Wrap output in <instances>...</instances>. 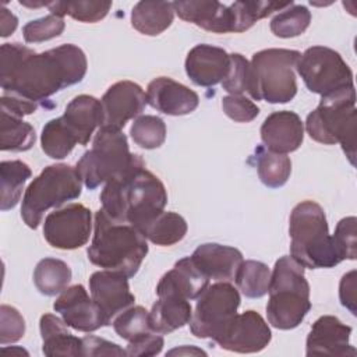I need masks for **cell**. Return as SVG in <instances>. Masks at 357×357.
<instances>
[{"mask_svg": "<svg viewBox=\"0 0 357 357\" xmlns=\"http://www.w3.org/2000/svg\"><path fill=\"white\" fill-rule=\"evenodd\" d=\"M240 301V293L230 282L209 284L197 298L190 321L191 333L199 339L216 342L236 317Z\"/></svg>", "mask_w": 357, "mask_h": 357, "instance_id": "11", "label": "cell"}, {"mask_svg": "<svg viewBox=\"0 0 357 357\" xmlns=\"http://www.w3.org/2000/svg\"><path fill=\"white\" fill-rule=\"evenodd\" d=\"M339 297L342 305L346 307L353 315H356V271H350L340 279Z\"/></svg>", "mask_w": 357, "mask_h": 357, "instance_id": "48", "label": "cell"}, {"mask_svg": "<svg viewBox=\"0 0 357 357\" xmlns=\"http://www.w3.org/2000/svg\"><path fill=\"white\" fill-rule=\"evenodd\" d=\"M91 230L92 215L82 204H70L54 209L43 223L45 240L59 250H75L85 245Z\"/></svg>", "mask_w": 357, "mask_h": 357, "instance_id": "12", "label": "cell"}, {"mask_svg": "<svg viewBox=\"0 0 357 357\" xmlns=\"http://www.w3.org/2000/svg\"><path fill=\"white\" fill-rule=\"evenodd\" d=\"M82 356L99 357V356H127L126 350H123L119 344L105 340L98 336H85L82 337Z\"/></svg>", "mask_w": 357, "mask_h": 357, "instance_id": "46", "label": "cell"}, {"mask_svg": "<svg viewBox=\"0 0 357 357\" xmlns=\"http://www.w3.org/2000/svg\"><path fill=\"white\" fill-rule=\"evenodd\" d=\"M142 236L151 243L162 247L181 241L187 234L185 219L176 212H160L141 230Z\"/></svg>", "mask_w": 357, "mask_h": 357, "instance_id": "28", "label": "cell"}, {"mask_svg": "<svg viewBox=\"0 0 357 357\" xmlns=\"http://www.w3.org/2000/svg\"><path fill=\"white\" fill-rule=\"evenodd\" d=\"M290 255L304 268H333L342 262L329 234L325 212L315 201L297 204L289 220Z\"/></svg>", "mask_w": 357, "mask_h": 357, "instance_id": "4", "label": "cell"}, {"mask_svg": "<svg viewBox=\"0 0 357 357\" xmlns=\"http://www.w3.org/2000/svg\"><path fill=\"white\" fill-rule=\"evenodd\" d=\"M61 120L79 145H86L96 127L102 126L100 100L91 95L75 96L66 107Z\"/></svg>", "mask_w": 357, "mask_h": 357, "instance_id": "24", "label": "cell"}, {"mask_svg": "<svg viewBox=\"0 0 357 357\" xmlns=\"http://www.w3.org/2000/svg\"><path fill=\"white\" fill-rule=\"evenodd\" d=\"M190 258L206 278L216 282L234 280L236 272L243 262L240 250L218 243L198 245Z\"/></svg>", "mask_w": 357, "mask_h": 357, "instance_id": "22", "label": "cell"}, {"mask_svg": "<svg viewBox=\"0 0 357 357\" xmlns=\"http://www.w3.org/2000/svg\"><path fill=\"white\" fill-rule=\"evenodd\" d=\"M165 344L163 336L156 332H149L135 340L128 342L126 353L127 356L142 357V356H156L162 351Z\"/></svg>", "mask_w": 357, "mask_h": 357, "instance_id": "45", "label": "cell"}, {"mask_svg": "<svg viewBox=\"0 0 357 357\" xmlns=\"http://www.w3.org/2000/svg\"><path fill=\"white\" fill-rule=\"evenodd\" d=\"M257 173L262 184L269 188H279L286 184L291 173V160L284 153H278L258 146L255 149Z\"/></svg>", "mask_w": 357, "mask_h": 357, "instance_id": "30", "label": "cell"}, {"mask_svg": "<svg viewBox=\"0 0 357 357\" xmlns=\"http://www.w3.org/2000/svg\"><path fill=\"white\" fill-rule=\"evenodd\" d=\"M268 293L266 317L276 329L287 331L298 326L311 310L304 266L291 255L280 257L275 262Z\"/></svg>", "mask_w": 357, "mask_h": 357, "instance_id": "5", "label": "cell"}, {"mask_svg": "<svg viewBox=\"0 0 357 357\" xmlns=\"http://www.w3.org/2000/svg\"><path fill=\"white\" fill-rule=\"evenodd\" d=\"M146 103L163 114L184 116L198 107L199 96L169 77H158L148 84Z\"/></svg>", "mask_w": 357, "mask_h": 357, "instance_id": "18", "label": "cell"}, {"mask_svg": "<svg viewBox=\"0 0 357 357\" xmlns=\"http://www.w3.org/2000/svg\"><path fill=\"white\" fill-rule=\"evenodd\" d=\"M272 339L265 319L254 310L236 314L223 333L216 339L222 349L236 353H257L264 350Z\"/></svg>", "mask_w": 357, "mask_h": 357, "instance_id": "13", "label": "cell"}, {"mask_svg": "<svg viewBox=\"0 0 357 357\" xmlns=\"http://www.w3.org/2000/svg\"><path fill=\"white\" fill-rule=\"evenodd\" d=\"M0 103H1V110L3 112H7V113H10L13 116H17V117H21V119L24 116L35 113L38 106H39L35 102H31V100H26L24 98L10 95V93H3L1 99H0Z\"/></svg>", "mask_w": 357, "mask_h": 357, "instance_id": "47", "label": "cell"}, {"mask_svg": "<svg viewBox=\"0 0 357 357\" xmlns=\"http://www.w3.org/2000/svg\"><path fill=\"white\" fill-rule=\"evenodd\" d=\"M1 151L24 152L33 146L36 135L33 127L21 117L1 110Z\"/></svg>", "mask_w": 357, "mask_h": 357, "instance_id": "32", "label": "cell"}, {"mask_svg": "<svg viewBox=\"0 0 357 357\" xmlns=\"http://www.w3.org/2000/svg\"><path fill=\"white\" fill-rule=\"evenodd\" d=\"M351 326L333 315L319 317L311 326L305 342L307 356L356 357L357 350L350 344Z\"/></svg>", "mask_w": 357, "mask_h": 357, "instance_id": "17", "label": "cell"}, {"mask_svg": "<svg viewBox=\"0 0 357 357\" xmlns=\"http://www.w3.org/2000/svg\"><path fill=\"white\" fill-rule=\"evenodd\" d=\"M308 135L321 144H340L350 163H356V91L321 98L319 105L305 120Z\"/></svg>", "mask_w": 357, "mask_h": 357, "instance_id": "6", "label": "cell"}, {"mask_svg": "<svg viewBox=\"0 0 357 357\" xmlns=\"http://www.w3.org/2000/svg\"><path fill=\"white\" fill-rule=\"evenodd\" d=\"M102 126L121 130L131 119H137L146 105V93L132 81H119L107 88L100 99Z\"/></svg>", "mask_w": 357, "mask_h": 357, "instance_id": "14", "label": "cell"}, {"mask_svg": "<svg viewBox=\"0 0 357 357\" xmlns=\"http://www.w3.org/2000/svg\"><path fill=\"white\" fill-rule=\"evenodd\" d=\"M222 86L230 95H243L252 92L251 67L250 61L240 53L230 54V66L226 77L222 81Z\"/></svg>", "mask_w": 357, "mask_h": 357, "instance_id": "40", "label": "cell"}, {"mask_svg": "<svg viewBox=\"0 0 357 357\" xmlns=\"http://www.w3.org/2000/svg\"><path fill=\"white\" fill-rule=\"evenodd\" d=\"M225 114L237 123H250L259 114V107L244 95H227L222 99Z\"/></svg>", "mask_w": 357, "mask_h": 357, "instance_id": "44", "label": "cell"}, {"mask_svg": "<svg viewBox=\"0 0 357 357\" xmlns=\"http://www.w3.org/2000/svg\"><path fill=\"white\" fill-rule=\"evenodd\" d=\"M114 332L124 340H135L153 332L149 324V311L141 305H131L120 312L112 322Z\"/></svg>", "mask_w": 357, "mask_h": 357, "instance_id": "38", "label": "cell"}, {"mask_svg": "<svg viewBox=\"0 0 357 357\" xmlns=\"http://www.w3.org/2000/svg\"><path fill=\"white\" fill-rule=\"evenodd\" d=\"M234 282L245 297L259 298L268 293L271 271L261 261H243L236 272Z\"/></svg>", "mask_w": 357, "mask_h": 357, "instance_id": "33", "label": "cell"}, {"mask_svg": "<svg viewBox=\"0 0 357 357\" xmlns=\"http://www.w3.org/2000/svg\"><path fill=\"white\" fill-rule=\"evenodd\" d=\"M291 4L293 1H234L230 4L234 15V32H244L258 20H262L275 11L284 10Z\"/></svg>", "mask_w": 357, "mask_h": 357, "instance_id": "35", "label": "cell"}, {"mask_svg": "<svg viewBox=\"0 0 357 357\" xmlns=\"http://www.w3.org/2000/svg\"><path fill=\"white\" fill-rule=\"evenodd\" d=\"M174 18L170 1H138L131 11V25L138 32L156 36L166 31Z\"/></svg>", "mask_w": 357, "mask_h": 357, "instance_id": "27", "label": "cell"}, {"mask_svg": "<svg viewBox=\"0 0 357 357\" xmlns=\"http://www.w3.org/2000/svg\"><path fill=\"white\" fill-rule=\"evenodd\" d=\"M230 54L222 47L201 43L185 57V73L198 86H213L223 81L229 71Z\"/></svg>", "mask_w": 357, "mask_h": 357, "instance_id": "19", "label": "cell"}, {"mask_svg": "<svg viewBox=\"0 0 357 357\" xmlns=\"http://www.w3.org/2000/svg\"><path fill=\"white\" fill-rule=\"evenodd\" d=\"M356 218L347 216L339 220L332 236L335 247L343 259H356L357 257V238H356Z\"/></svg>", "mask_w": 357, "mask_h": 357, "instance_id": "42", "label": "cell"}, {"mask_svg": "<svg viewBox=\"0 0 357 357\" xmlns=\"http://www.w3.org/2000/svg\"><path fill=\"white\" fill-rule=\"evenodd\" d=\"M25 333V321L20 311L11 305L0 307V343L18 342Z\"/></svg>", "mask_w": 357, "mask_h": 357, "instance_id": "43", "label": "cell"}, {"mask_svg": "<svg viewBox=\"0 0 357 357\" xmlns=\"http://www.w3.org/2000/svg\"><path fill=\"white\" fill-rule=\"evenodd\" d=\"M311 22V13L305 6L291 4L278 13L271 21V31L279 38H294L305 32Z\"/></svg>", "mask_w": 357, "mask_h": 357, "instance_id": "37", "label": "cell"}, {"mask_svg": "<svg viewBox=\"0 0 357 357\" xmlns=\"http://www.w3.org/2000/svg\"><path fill=\"white\" fill-rule=\"evenodd\" d=\"M64 28H66V22L61 17L49 14L25 24V26L22 28V35L25 42L39 43V42L50 40L53 38L60 36Z\"/></svg>", "mask_w": 357, "mask_h": 357, "instance_id": "41", "label": "cell"}, {"mask_svg": "<svg viewBox=\"0 0 357 357\" xmlns=\"http://www.w3.org/2000/svg\"><path fill=\"white\" fill-rule=\"evenodd\" d=\"M75 137L67 128L61 117L49 120L42 128L40 145L42 151L52 159L66 158L77 145Z\"/></svg>", "mask_w": 357, "mask_h": 357, "instance_id": "34", "label": "cell"}, {"mask_svg": "<svg viewBox=\"0 0 357 357\" xmlns=\"http://www.w3.org/2000/svg\"><path fill=\"white\" fill-rule=\"evenodd\" d=\"M82 180L75 167L57 163L45 167L26 187L22 197L21 218L31 229H36L49 208H59L64 202L81 195Z\"/></svg>", "mask_w": 357, "mask_h": 357, "instance_id": "7", "label": "cell"}, {"mask_svg": "<svg viewBox=\"0 0 357 357\" xmlns=\"http://www.w3.org/2000/svg\"><path fill=\"white\" fill-rule=\"evenodd\" d=\"M3 351H18V353H25V354H28V351H25L24 349H7V347H3Z\"/></svg>", "mask_w": 357, "mask_h": 357, "instance_id": "51", "label": "cell"}, {"mask_svg": "<svg viewBox=\"0 0 357 357\" xmlns=\"http://www.w3.org/2000/svg\"><path fill=\"white\" fill-rule=\"evenodd\" d=\"M85 53L73 43L36 53L21 43H3L0 49V84L3 93L38 105L66 86L78 84L86 74Z\"/></svg>", "mask_w": 357, "mask_h": 357, "instance_id": "1", "label": "cell"}, {"mask_svg": "<svg viewBox=\"0 0 357 357\" xmlns=\"http://www.w3.org/2000/svg\"><path fill=\"white\" fill-rule=\"evenodd\" d=\"M301 53L290 49H264L250 61L255 100L287 103L297 93L296 67Z\"/></svg>", "mask_w": 357, "mask_h": 357, "instance_id": "9", "label": "cell"}, {"mask_svg": "<svg viewBox=\"0 0 357 357\" xmlns=\"http://www.w3.org/2000/svg\"><path fill=\"white\" fill-rule=\"evenodd\" d=\"M89 291L107 325L135 301L134 294L130 291L128 278L116 271L103 269L93 272L89 278Z\"/></svg>", "mask_w": 357, "mask_h": 357, "instance_id": "15", "label": "cell"}, {"mask_svg": "<svg viewBox=\"0 0 357 357\" xmlns=\"http://www.w3.org/2000/svg\"><path fill=\"white\" fill-rule=\"evenodd\" d=\"M167 354H204V356H206V353L205 351H202V350H199V349H195V347H181V349H174V350H172V351H169Z\"/></svg>", "mask_w": 357, "mask_h": 357, "instance_id": "50", "label": "cell"}, {"mask_svg": "<svg viewBox=\"0 0 357 357\" xmlns=\"http://www.w3.org/2000/svg\"><path fill=\"white\" fill-rule=\"evenodd\" d=\"M191 317L190 300L177 296H162L149 311V324L153 332L165 335L190 324Z\"/></svg>", "mask_w": 357, "mask_h": 357, "instance_id": "26", "label": "cell"}, {"mask_svg": "<svg viewBox=\"0 0 357 357\" xmlns=\"http://www.w3.org/2000/svg\"><path fill=\"white\" fill-rule=\"evenodd\" d=\"M296 70L305 86L321 98L354 88L353 71L342 56L331 47H308L300 56Z\"/></svg>", "mask_w": 357, "mask_h": 357, "instance_id": "10", "label": "cell"}, {"mask_svg": "<svg viewBox=\"0 0 357 357\" xmlns=\"http://www.w3.org/2000/svg\"><path fill=\"white\" fill-rule=\"evenodd\" d=\"M32 172L22 160H3L0 163V190H1V211L13 209L22 194L26 180Z\"/></svg>", "mask_w": 357, "mask_h": 357, "instance_id": "29", "label": "cell"}, {"mask_svg": "<svg viewBox=\"0 0 357 357\" xmlns=\"http://www.w3.org/2000/svg\"><path fill=\"white\" fill-rule=\"evenodd\" d=\"M50 14L57 17L70 15L81 22H98L112 8V1H49Z\"/></svg>", "mask_w": 357, "mask_h": 357, "instance_id": "36", "label": "cell"}, {"mask_svg": "<svg viewBox=\"0 0 357 357\" xmlns=\"http://www.w3.org/2000/svg\"><path fill=\"white\" fill-rule=\"evenodd\" d=\"M141 159L131 153L126 134L121 130L99 127L92 148L77 162V172L88 190H95L127 172Z\"/></svg>", "mask_w": 357, "mask_h": 357, "instance_id": "8", "label": "cell"}, {"mask_svg": "<svg viewBox=\"0 0 357 357\" xmlns=\"http://www.w3.org/2000/svg\"><path fill=\"white\" fill-rule=\"evenodd\" d=\"M209 280L190 257H184L160 278L156 294L158 297L177 296L185 300H195L209 286Z\"/></svg>", "mask_w": 357, "mask_h": 357, "instance_id": "23", "label": "cell"}, {"mask_svg": "<svg viewBox=\"0 0 357 357\" xmlns=\"http://www.w3.org/2000/svg\"><path fill=\"white\" fill-rule=\"evenodd\" d=\"M71 280L70 266L57 258H43L33 271V283L40 294L56 296L61 293Z\"/></svg>", "mask_w": 357, "mask_h": 357, "instance_id": "31", "label": "cell"}, {"mask_svg": "<svg viewBox=\"0 0 357 357\" xmlns=\"http://www.w3.org/2000/svg\"><path fill=\"white\" fill-rule=\"evenodd\" d=\"M18 25V18L6 7L0 8V36L7 38L10 36Z\"/></svg>", "mask_w": 357, "mask_h": 357, "instance_id": "49", "label": "cell"}, {"mask_svg": "<svg viewBox=\"0 0 357 357\" xmlns=\"http://www.w3.org/2000/svg\"><path fill=\"white\" fill-rule=\"evenodd\" d=\"M67 324L53 314H43L39 321L42 351L45 356H82V339L68 332Z\"/></svg>", "mask_w": 357, "mask_h": 357, "instance_id": "25", "label": "cell"}, {"mask_svg": "<svg viewBox=\"0 0 357 357\" xmlns=\"http://www.w3.org/2000/svg\"><path fill=\"white\" fill-rule=\"evenodd\" d=\"M174 13L184 21L191 22L213 33L234 32V15L230 6L219 1L188 0L173 1Z\"/></svg>", "mask_w": 357, "mask_h": 357, "instance_id": "21", "label": "cell"}, {"mask_svg": "<svg viewBox=\"0 0 357 357\" xmlns=\"http://www.w3.org/2000/svg\"><path fill=\"white\" fill-rule=\"evenodd\" d=\"M130 135L138 146L144 149H156L163 145L166 139V124L158 116H138L130 128Z\"/></svg>", "mask_w": 357, "mask_h": 357, "instance_id": "39", "label": "cell"}, {"mask_svg": "<svg viewBox=\"0 0 357 357\" xmlns=\"http://www.w3.org/2000/svg\"><path fill=\"white\" fill-rule=\"evenodd\" d=\"M86 254L93 265L132 278L148 254V243L137 227L110 218L100 208L95 213L93 237Z\"/></svg>", "mask_w": 357, "mask_h": 357, "instance_id": "3", "label": "cell"}, {"mask_svg": "<svg viewBox=\"0 0 357 357\" xmlns=\"http://www.w3.org/2000/svg\"><path fill=\"white\" fill-rule=\"evenodd\" d=\"M261 139L266 149L286 155L300 148L304 139V123L294 112H273L261 126Z\"/></svg>", "mask_w": 357, "mask_h": 357, "instance_id": "20", "label": "cell"}, {"mask_svg": "<svg viewBox=\"0 0 357 357\" xmlns=\"http://www.w3.org/2000/svg\"><path fill=\"white\" fill-rule=\"evenodd\" d=\"M100 202L110 218L141 230L165 211L167 192L160 178L145 169L141 158L127 172L105 184Z\"/></svg>", "mask_w": 357, "mask_h": 357, "instance_id": "2", "label": "cell"}, {"mask_svg": "<svg viewBox=\"0 0 357 357\" xmlns=\"http://www.w3.org/2000/svg\"><path fill=\"white\" fill-rule=\"evenodd\" d=\"M53 308L75 331L93 332L102 326H107L100 308L88 296L82 284L66 287L53 303Z\"/></svg>", "mask_w": 357, "mask_h": 357, "instance_id": "16", "label": "cell"}]
</instances>
